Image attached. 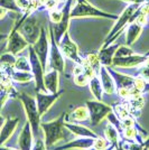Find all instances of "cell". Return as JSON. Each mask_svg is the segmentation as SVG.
<instances>
[{
    "label": "cell",
    "instance_id": "c3c4849f",
    "mask_svg": "<svg viewBox=\"0 0 149 150\" xmlns=\"http://www.w3.org/2000/svg\"><path fill=\"white\" fill-rule=\"evenodd\" d=\"M47 1H48V0H38V2H39V5H40V6H42V7H43L44 5H45V4L47 2Z\"/></svg>",
    "mask_w": 149,
    "mask_h": 150
},
{
    "label": "cell",
    "instance_id": "b9f144b4",
    "mask_svg": "<svg viewBox=\"0 0 149 150\" xmlns=\"http://www.w3.org/2000/svg\"><path fill=\"white\" fill-rule=\"evenodd\" d=\"M120 1L127 2L128 5H129V4H133V5H141V4H143L146 0H120Z\"/></svg>",
    "mask_w": 149,
    "mask_h": 150
},
{
    "label": "cell",
    "instance_id": "e575fe53",
    "mask_svg": "<svg viewBox=\"0 0 149 150\" xmlns=\"http://www.w3.org/2000/svg\"><path fill=\"white\" fill-rule=\"evenodd\" d=\"M0 6L6 8L8 11H13V13H21V10L19 9L16 1L15 0H0Z\"/></svg>",
    "mask_w": 149,
    "mask_h": 150
},
{
    "label": "cell",
    "instance_id": "ab89813d",
    "mask_svg": "<svg viewBox=\"0 0 149 150\" xmlns=\"http://www.w3.org/2000/svg\"><path fill=\"white\" fill-rule=\"evenodd\" d=\"M16 1V5L18 7L19 9L23 11V13H25L26 10L29 8L31 6V0H15Z\"/></svg>",
    "mask_w": 149,
    "mask_h": 150
},
{
    "label": "cell",
    "instance_id": "d6a6232c",
    "mask_svg": "<svg viewBox=\"0 0 149 150\" xmlns=\"http://www.w3.org/2000/svg\"><path fill=\"white\" fill-rule=\"evenodd\" d=\"M114 114L118 117L119 119H123V118H126L127 115H129V114H131L130 113V110H129V108H128V105H127V103H124V104H119V105H117L116 108H114Z\"/></svg>",
    "mask_w": 149,
    "mask_h": 150
},
{
    "label": "cell",
    "instance_id": "4dcf8cb0",
    "mask_svg": "<svg viewBox=\"0 0 149 150\" xmlns=\"http://www.w3.org/2000/svg\"><path fill=\"white\" fill-rule=\"evenodd\" d=\"M85 58V61L87 62V64L92 67V69L94 71V73L98 75L99 74V71L101 69V62H100L99 59V56H98V53L95 54V53H91V54H87V57H84Z\"/></svg>",
    "mask_w": 149,
    "mask_h": 150
},
{
    "label": "cell",
    "instance_id": "ba28073f",
    "mask_svg": "<svg viewBox=\"0 0 149 150\" xmlns=\"http://www.w3.org/2000/svg\"><path fill=\"white\" fill-rule=\"evenodd\" d=\"M85 105L87 106L89 110V114H90V122L92 125H100L104 118L110 112L113 111L110 105H108L106 103H103V101L99 100H87L85 102Z\"/></svg>",
    "mask_w": 149,
    "mask_h": 150
},
{
    "label": "cell",
    "instance_id": "ee69618b",
    "mask_svg": "<svg viewBox=\"0 0 149 150\" xmlns=\"http://www.w3.org/2000/svg\"><path fill=\"white\" fill-rule=\"evenodd\" d=\"M7 38H8V34H1L0 33V43L7 40Z\"/></svg>",
    "mask_w": 149,
    "mask_h": 150
},
{
    "label": "cell",
    "instance_id": "277c9868",
    "mask_svg": "<svg viewBox=\"0 0 149 150\" xmlns=\"http://www.w3.org/2000/svg\"><path fill=\"white\" fill-rule=\"evenodd\" d=\"M23 108L25 110V114L27 121L29 122V125L31 127V130L35 137H38L39 131H40V114L38 112L37 109V103H36V99L34 96H31L29 94L25 93V92H20L17 95Z\"/></svg>",
    "mask_w": 149,
    "mask_h": 150
},
{
    "label": "cell",
    "instance_id": "681fc988",
    "mask_svg": "<svg viewBox=\"0 0 149 150\" xmlns=\"http://www.w3.org/2000/svg\"><path fill=\"white\" fill-rule=\"evenodd\" d=\"M55 1H57V2H58V4H60V2H63V1H64V2H65V0H55Z\"/></svg>",
    "mask_w": 149,
    "mask_h": 150
},
{
    "label": "cell",
    "instance_id": "8fae6325",
    "mask_svg": "<svg viewBox=\"0 0 149 150\" xmlns=\"http://www.w3.org/2000/svg\"><path fill=\"white\" fill-rule=\"evenodd\" d=\"M73 4H74V0H65V4H64L62 9V18H61L58 24H56L53 27L54 36H55V39L57 43L61 40L63 35L70 29V23H71V19H72L71 11H72Z\"/></svg>",
    "mask_w": 149,
    "mask_h": 150
},
{
    "label": "cell",
    "instance_id": "f1b7e54d",
    "mask_svg": "<svg viewBox=\"0 0 149 150\" xmlns=\"http://www.w3.org/2000/svg\"><path fill=\"white\" fill-rule=\"evenodd\" d=\"M16 62V55H13L9 52L4 53L0 56V67L4 69H13Z\"/></svg>",
    "mask_w": 149,
    "mask_h": 150
},
{
    "label": "cell",
    "instance_id": "8992f818",
    "mask_svg": "<svg viewBox=\"0 0 149 150\" xmlns=\"http://www.w3.org/2000/svg\"><path fill=\"white\" fill-rule=\"evenodd\" d=\"M48 36H50V53H48V62L47 69H56L58 73H64L65 71V57L63 56L60 50L58 43L56 42L53 27H48Z\"/></svg>",
    "mask_w": 149,
    "mask_h": 150
},
{
    "label": "cell",
    "instance_id": "4316f807",
    "mask_svg": "<svg viewBox=\"0 0 149 150\" xmlns=\"http://www.w3.org/2000/svg\"><path fill=\"white\" fill-rule=\"evenodd\" d=\"M10 77L13 82L16 83H31L34 81V76L31 74V72H25V71H17V69H11L10 72Z\"/></svg>",
    "mask_w": 149,
    "mask_h": 150
},
{
    "label": "cell",
    "instance_id": "f35d334b",
    "mask_svg": "<svg viewBox=\"0 0 149 150\" xmlns=\"http://www.w3.org/2000/svg\"><path fill=\"white\" fill-rule=\"evenodd\" d=\"M31 150H47V146L45 144V140L42 137H36Z\"/></svg>",
    "mask_w": 149,
    "mask_h": 150
},
{
    "label": "cell",
    "instance_id": "ac0fdd59",
    "mask_svg": "<svg viewBox=\"0 0 149 150\" xmlns=\"http://www.w3.org/2000/svg\"><path fill=\"white\" fill-rule=\"evenodd\" d=\"M19 125L18 118H7L0 128V146H4L11 138Z\"/></svg>",
    "mask_w": 149,
    "mask_h": 150
},
{
    "label": "cell",
    "instance_id": "6da1fadb",
    "mask_svg": "<svg viewBox=\"0 0 149 150\" xmlns=\"http://www.w3.org/2000/svg\"><path fill=\"white\" fill-rule=\"evenodd\" d=\"M140 5H133V4H129L128 6L123 9V11L118 16V18L116 19V24L112 26L110 31L108 33L104 43L102 46H108V45L112 44L116 42V39L120 36L121 33H123L126 27L132 23L137 16V10Z\"/></svg>",
    "mask_w": 149,
    "mask_h": 150
},
{
    "label": "cell",
    "instance_id": "e0dca14e",
    "mask_svg": "<svg viewBox=\"0 0 149 150\" xmlns=\"http://www.w3.org/2000/svg\"><path fill=\"white\" fill-rule=\"evenodd\" d=\"M35 141V136L33 133L31 127L28 121H26L18 137V149L19 150H31Z\"/></svg>",
    "mask_w": 149,
    "mask_h": 150
},
{
    "label": "cell",
    "instance_id": "2e32d148",
    "mask_svg": "<svg viewBox=\"0 0 149 150\" xmlns=\"http://www.w3.org/2000/svg\"><path fill=\"white\" fill-rule=\"evenodd\" d=\"M106 69H108L109 73L111 74L112 79L116 83V88H128V90L133 88L135 76L124 74V73H120L118 71H116L114 67H112V66H108Z\"/></svg>",
    "mask_w": 149,
    "mask_h": 150
},
{
    "label": "cell",
    "instance_id": "9c48e42d",
    "mask_svg": "<svg viewBox=\"0 0 149 150\" xmlns=\"http://www.w3.org/2000/svg\"><path fill=\"white\" fill-rule=\"evenodd\" d=\"M31 46H33L36 55L38 56L44 69H45V72H46L47 62H48V53H50V36H48L47 29L44 26H40L39 36H38L37 40Z\"/></svg>",
    "mask_w": 149,
    "mask_h": 150
},
{
    "label": "cell",
    "instance_id": "f546056e",
    "mask_svg": "<svg viewBox=\"0 0 149 150\" xmlns=\"http://www.w3.org/2000/svg\"><path fill=\"white\" fill-rule=\"evenodd\" d=\"M13 69L17 71H25V72H31V63L29 58L23 55H17L16 56V62L13 65Z\"/></svg>",
    "mask_w": 149,
    "mask_h": 150
},
{
    "label": "cell",
    "instance_id": "5b68a950",
    "mask_svg": "<svg viewBox=\"0 0 149 150\" xmlns=\"http://www.w3.org/2000/svg\"><path fill=\"white\" fill-rule=\"evenodd\" d=\"M13 27L18 28L20 34L25 37L29 45H33L37 40L40 33V26L38 25L37 18L34 13H29L27 11H25L23 17L16 21Z\"/></svg>",
    "mask_w": 149,
    "mask_h": 150
},
{
    "label": "cell",
    "instance_id": "1f68e13d",
    "mask_svg": "<svg viewBox=\"0 0 149 150\" xmlns=\"http://www.w3.org/2000/svg\"><path fill=\"white\" fill-rule=\"evenodd\" d=\"M133 88L137 92L141 94L148 93L149 92V82L145 81L143 79L139 77V76H135V84H133Z\"/></svg>",
    "mask_w": 149,
    "mask_h": 150
},
{
    "label": "cell",
    "instance_id": "603a6c76",
    "mask_svg": "<svg viewBox=\"0 0 149 150\" xmlns=\"http://www.w3.org/2000/svg\"><path fill=\"white\" fill-rule=\"evenodd\" d=\"M124 30H126V45L131 46L136 43L138 38L140 37V35L143 34V27L133 20L126 27Z\"/></svg>",
    "mask_w": 149,
    "mask_h": 150
},
{
    "label": "cell",
    "instance_id": "83f0119b",
    "mask_svg": "<svg viewBox=\"0 0 149 150\" xmlns=\"http://www.w3.org/2000/svg\"><path fill=\"white\" fill-rule=\"evenodd\" d=\"M104 137L109 140V142L112 144H114V146H119V141H120V133L119 131L116 129V127L110 123L109 121H108V123H106V130H104Z\"/></svg>",
    "mask_w": 149,
    "mask_h": 150
},
{
    "label": "cell",
    "instance_id": "5bb4252c",
    "mask_svg": "<svg viewBox=\"0 0 149 150\" xmlns=\"http://www.w3.org/2000/svg\"><path fill=\"white\" fill-rule=\"evenodd\" d=\"M147 58L146 54H131L129 56L124 57H114L112 61V67H118V69H133L138 67L141 64L145 63Z\"/></svg>",
    "mask_w": 149,
    "mask_h": 150
},
{
    "label": "cell",
    "instance_id": "d590c367",
    "mask_svg": "<svg viewBox=\"0 0 149 150\" xmlns=\"http://www.w3.org/2000/svg\"><path fill=\"white\" fill-rule=\"evenodd\" d=\"M89 76H87L85 73H84V71L80 73V74H76V75H73V81L76 85H79V86H85L87 85V83H89Z\"/></svg>",
    "mask_w": 149,
    "mask_h": 150
},
{
    "label": "cell",
    "instance_id": "7c38bea8",
    "mask_svg": "<svg viewBox=\"0 0 149 150\" xmlns=\"http://www.w3.org/2000/svg\"><path fill=\"white\" fill-rule=\"evenodd\" d=\"M6 42V52H9L16 56L24 50L28 48V46H29L28 42L26 40L25 37L20 34L18 28H16V27H13V29L8 34V38Z\"/></svg>",
    "mask_w": 149,
    "mask_h": 150
},
{
    "label": "cell",
    "instance_id": "d6986e66",
    "mask_svg": "<svg viewBox=\"0 0 149 150\" xmlns=\"http://www.w3.org/2000/svg\"><path fill=\"white\" fill-rule=\"evenodd\" d=\"M65 129L68 130L71 133H73L75 137H90V138H96L99 137L95 132L90 129L89 127L80 125L79 122H64Z\"/></svg>",
    "mask_w": 149,
    "mask_h": 150
},
{
    "label": "cell",
    "instance_id": "3957f363",
    "mask_svg": "<svg viewBox=\"0 0 149 150\" xmlns=\"http://www.w3.org/2000/svg\"><path fill=\"white\" fill-rule=\"evenodd\" d=\"M71 17H72V19L93 17V18H104L110 19V20H116L118 18V15L101 10L100 8L93 6L89 0H74L72 11H71Z\"/></svg>",
    "mask_w": 149,
    "mask_h": 150
},
{
    "label": "cell",
    "instance_id": "8d00e7d4",
    "mask_svg": "<svg viewBox=\"0 0 149 150\" xmlns=\"http://www.w3.org/2000/svg\"><path fill=\"white\" fill-rule=\"evenodd\" d=\"M48 15H50V21L52 24L56 25V24L60 23V20L62 18V9H61V10L57 9V8L52 9V10L48 11Z\"/></svg>",
    "mask_w": 149,
    "mask_h": 150
},
{
    "label": "cell",
    "instance_id": "60d3db41",
    "mask_svg": "<svg viewBox=\"0 0 149 150\" xmlns=\"http://www.w3.org/2000/svg\"><path fill=\"white\" fill-rule=\"evenodd\" d=\"M57 6H58V2H57V1H55V0H48L43 7L44 8H46V9L50 11V10H52V9L57 8Z\"/></svg>",
    "mask_w": 149,
    "mask_h": 150
},
{
    "label": "cell",
    "instance_id": "bcb514c9",
    "mask_svg": "<svg viewBox=\"0 0 149 150\" xmlns=\"http://www.w3.org/2000/svg\"><path fill=\"white\" fill-rule=\"evenodd\" d=\"M116 148H118V147H117V146H114V144H110V146H109V147H108V148H106V150H114L116 149Z\"/></svg>",
    "mask_w": 149,
    "mask_h": 150
},
{
    "label": "cell",
    "instance_id": "74e56055",
    "mask_svg": "<svg viewBox=\"0 0 149 150\" xmlns=\"http://www.w3.org/2000/svg\"><path fill=\"white\" fill-rule=\"evenodd\" d=\"M136 76H139V77L143 79L145 81L149 82V65L141 64L140 66H138Z\"/></svg>",
    "mask_w": 149,
    "mask_h": 150
},
{
    "label": "cell",
    "instance_id": "d4e9b609",
    "mask_svg": "<svg viewBox=\"0 0 149 150\" xmlns=\"http://www.w3.org/2000/svg\"><path fill=\"white\" fill-rule=\"evenodd\" d=\"M89 88H90V91L91 93L93 94L94 99L99 101H103V88H102V84L100 82V79L98 75H94L92 76L90 80H89V83H87Z\"/></svg>",
    "mask_w": 149,
    "mask_h": 150
},
{
    "label": "cell",
    "instance_id": "4fadbf2b",
    "mask_svg": "<svg viewBox=\"0 0 149 150\" xmlns=\"http://www.w3.org/2000/svg\"><path fill=\"white\" fill-rule=\"evenodd\" d=\"M64 93V90L57 91L56 93H50V92H42L38 91L36 92L35 99H36V103H37L38 112L40 114V117H43L45 113L50 110L52 106L54 105L56 101L58 100L62 94Z\"/></svg>",
    "mask_w": 149,
    "mask_h": 150
},
{
    "label": "cell",
    "instance_id": "7a4b0ae2",
    "mask_svg": "<svg viewBox=\"0 0 149 150\" xmlns=\"http://www.w3.org/2000/svg\"><path fill=\"white\" fill-rule=\"evenodd\" d=\"M65 114L63 112L58 118L48 122H40V129L44 133V140L47 148H54L57 142L65 138Z\"/></svg>",
    "mask_w": 149,
    "mask_h": 150
},
{
    "label": "cell",
    "instance_id": "44dd1931",
    "mask_svg": "<svg viewBox=\"0 0 149 150\" xmlns=\"http://www.w3.org/2000/svg\"><path fill=\"white\" fill-rule=\"evenodd\" d=\"M118 46L119 44L112 43L108 46H102L100 48V50L98 52V56H99V59L102 66H106V67L111 66L112 61L114 58V53L118 48Z\"/></svg>",
    "mask_w": 149,
    "mask_h": 150
},
{
    "label": "cell",
    "instance_id": "f6af8a7d",
    "mask_svg": "<svg viewBox=\"0 0 149 150\" xmlns=\"http://www.w3.org/2000/svg\"><path fill=\"white\" fill-rule=\"evenodd\" d=\"M0 150H19V149H15V148H10V147H5V146H0Z\"/></svg>",
    "mask_w": 149,
    "mask_h": 150
},
{
    "label": "cell",
    "instance_id": "f907efd6",
    "mask_svg": "<svg viewBox=\"0 0 149 150\" xmlns=\"http://www.w3.org/2000/svg\"><path fill=\"white\" fill-rule=\"evenodd\" d=\"M114 150H122V149H121V148H120V147H119V146H118V148H116V149H114Z\"/></svg>",
    "mask_w": 149,
    "mask_h": 150
},
{
    "label": "cell",
    "instance_id": "30bf717a",
    "mask_svg": "<svg viewBox=\"0 0 149 150\" xmlns=\"http://www.w3.org/2000/svg\"><path fill=\"white\" fill-rule=\"evenodd\" d=\"M58 46H60V50L62 52L63 56L65 57V58L74 62L75 64H81L83 57H81L80 53H79V46H77V44L71 38L70 31H66L63 35L61 40L58 42Z\"/></svg>",
    "mask_w": 149,
    "mask_h": 150
},
{
    "label": "cell",
    "instance_id": "ffe728a7",
    "mask_svg": "<svg viewBox=\"0 0 149 150\" xmlns=\"http://www.w3.org/2000/svg\"><path fill=\"white\" fill-rule=\"evenodd\" d=\"M98 76H99L100 82L102 84L104 93L108 94V95H111V94L116 93V83H114L111 74L109 73V71H108L106 66H101Z\"/></svg>",
    "mask_w": 149,
    "mask_h": 150
},
{
    "label": "cell",
    "instance_id": "836d02e7",
    "mask_svg": "<svg viewBox=\"0 0 149 150\" xmlns=\"http://www.w3.org/2000/svg\"><path fill=\"white\" fill-rule=\"evenodd\" d=\"M135 52L132 50L131 46L128 45H119L116 53H114V57H124V56H129L131 54H133Z\"/></svg>",
    "mask_w": 149,
    "mask_h": 150
},
{
    "label": "cell",
    "instance_id": "cb8c5ba5",
    "mask_svg": "<svg viewBox=\"0 0 149 150\" xmlns=\"http://www.w3.org/2000/svg\"><path fill=\"white\" fill-rule=\"evenodd\" d=\"M90 119V114L87 105H80L75 108L71 113L65 114L66 122H83Z\"/></svg>",
    "mask_w": 149,
    "mask_h": 150
},
{
    "label": "cell",
    "instance_id": "816d5d0a",
    "mask_svg": "<svg viewBox=\"0 0 149 150\" xmlns=\"http://www.w3.org/2000/svg\"><path fill=\"white\" fill-rule=\"evenodd\" d=\"M143 150H149V148H148V147H146V148H145Z\"/></svg>",
    "mask_w": 149,
    "mask_h": 150
},
{
    "label": "cell",
    "instance_id": "7402d4cb",
    "mask_svg": "<svg viewBox=\"0 0 149 150\" xmlns=\"http://www.w3.org/2000/svg\"><path fill=\"white\" fill-rule=\"evenodd\" d=\"M58 82H60V73L56 69H46L44 74V85L46 91L50 93H56L58 91Z\"/></svg>",
    "mask_w": 149,
    "mask_h": 150
},
{
    "label": "cell",
    "instance_id": "52a82bcc",
    "mask_svg": "<svg viewBox=\"0 0 149 150\" xmlns=\"http://www.w3.org/2000/svg\"><path fill=\"white\" fill-rule=\"evenodd\" d=\"M28 58L31 63V72L34 76V82H35V88L36 92L42 91V92H47L45 85H44V74H45V69H44L42 63L39 61L38 56L36 55L35 50L33 48V46H28Z\"/></svg>",
    "mask_w": 149,
    "mask_h": 150
},
{
    "label": "cell",
    "instance_id": "7bdbcfd3",
    "mask_svg": "<svg viewBox=\"0 0 149 150\" xmlns=\"http://www.w3.org/2000/svg\"><path fill=\"white\" fill-rule=\"evenodd\" d=\"M8 15V10L6 8L0 6V20H2L4 18H6V16Z\"/></svg>",
    "mask_w": 149,
    "mask_h": 150
},
{
    "label": "cell",
    "instance_id": "484cf974",
    "mask_svg": "<svg viewBox=\"0 0 149 150\" xmlns=\"http://www.w3.org/2000/svg\"><path fill=\"white\" fill-rule=\"evenodd\" d=\"M127 101V105L130 110V113L133 115L135 112L139 113L143 110V105H145V99H143V94H138V95H133L129 98Z\"/></svg>",
    "mask_w": 149,
    "mask_h": 150
},
{
    "label": "cell",
    "instance_id": "9a60e30c",
    "mask_svg": "<svg viewBox=\"0 0 149 150\" xmlns=\"http://www.w3.org/2000/svg\"><path fill=\"white\" fill-rule=\"evenodd\" d=\"M94 139L95 138L79 137L72 141H68L66 144H62V146L54 147L53 150H87L93 146Z\"/></svg>",
    "mask_w": 149,
    "mask_h": 150
},
{
    "label": "cell",
    "instance_id": "7dc6e473",
    "mask_svg": "<svg viewBox=\"0 0 149 150\" xmlns=\"http://www.w3.org/2000/svg\"><path fill=\"white\" fill-rule=\"evenodd\" d=\"M5 118H4V117H2V115H1V114H0V128H1V125H4V122H5Z\"/></svg>",
    "mask_w": 149,
    "mask_h": 150
}]
</instances>
